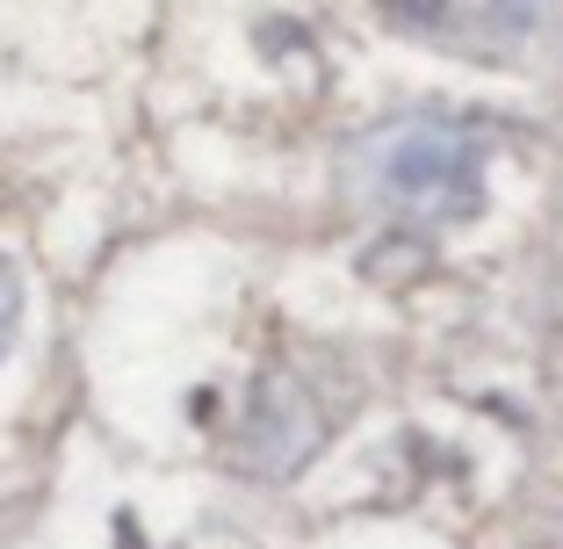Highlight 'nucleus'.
<instances>
[{
  "label": "nucleus",
  "mask_w": 563,
  "mask_h": 549,
  "mask_svg": "<svg viewBox=\"0 0 563 549\" xmlns=\"http://www.w3.org/2000/svg\"><path fill=\"white\" fill-rule=\"evenodd\" d=\"M15 340H22V275H15V261L0 253V362L15 354Z\"/></svg>",
  "instance_id": "2"
},
{
  "label": "nucleus",
  "mask_w": 563,
  "mask_h": 549,
  "mask_svg": "<svg viewBox=\"0 0 563 549\" xmlns=\"http://www.w3.org/2000/svg\"><path fill=\"white\" fill-rule=\"evenodd\" d=\"M484 145L470 123L412 109V117H383L347 145V188L368 210L398 217V224H470L484 217Z\"/></svg>",
  "instance_id": "1"
}]
</instances>
